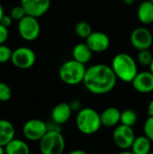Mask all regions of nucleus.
<instances>
[{
    "label": "nucleus",
    "instance_id": "c9c22d12",
    "mask_svg": "<svg viewBox=\"0 0 153 154\" xmlns=\"http://www.w3.org/2000/svg\"><path fill=\"white\" fill-rule=\"evenodd\" d=\"M0 154H5V147H3V146H1V145H0Z\"/></svg>",
    "mask_w": 153,
    "mask_h": 154
},
{
    "label": "nucleus",
    "instance_id": "bb28decb",
    "mask_svg": "<svg viewBox=\"0 0 153 154\" xmlns=\"http://www.w3.org/2000/svg\"><path fill=\"white\" fill-rule=\"evenodd\" d=\"M144 134L153 143V117L149 116L143 125Z\"/></svg>",
    "mask_w": 153,
    "mask_h": 154
},
{
    "label": "nucleus",
    "instance_id": "f03ea898",
    "mask_svg": "<svg viewBox=\"0 0 153 154\" xmlns=\"http://www.w3.org/2000/svg\"><path fill=\"white\" fill-rule=\"evenodd\" d=\"M111 68L113 69L117 79L126 83H132L138 74V66L136 60L128 53H118L113 60Z\"/></svg>",
    "mask_w": 153,
    "mask_h": 154
},
{
    "label": "nucleus",
    "instance_id": "7ed1b4c3",
    "mask_svg": "<svg viewBox=\"0 0 153 154\" xmlns=\"http://www.w3.org/2000/svg\"><path fill=\"white\" fill-rule=\"evenodd\" d=\"M76 125L81 134L92 135L97 133L102 126L100 114L90 107L82 108L77 114Z\"/></svg>",
    "mask_w": 153,
    "mask_h": 154
},
{
    "label": "nucleus",
    "instance_id": "aec40b11",
    "mask_svg": "<svg viewBox=\"0 0 153 154\" xmlns=\"http://www.w3.org/2000/svg\"><path fill=\"white\" fill-rule=\"evenodd\" d=\"M5 154H30V148L26 142L21 139H13L5 146Z\"/></svg>",
    "mask_w": 153,
    "mask_h": 154
},
{
    "label": "nucleus",
    "instance_id": "e433bc0d",
    "mask_svg": "<svg viewBox=\"0 0 153 154\" xmlns=\"http://www.w3.org/2000/svg\"><path fill=\"white\" fill-rule=\"evenodd\" d=\"M150 71L153 74V60H152V62L151 63V65H150Z\"/></svg>",
    "mask_w": 153,
    "mask_h": 154
},
{
    "label": "nucleus",
    "instance_id": "473e14b6",
    "mask_svg": "<svg viewBox=\"0 0 153 154\" xmlns=\"http://www.w3.org/2000/svg\"><path fill=\"white\" fill-rule=\"evenodd\" d=\"M4 14H5V13H4V8H3L2 5L0 4V22H1V19H2V17L4 16Z\"/></svg>",
    "mask_w": 153,
    "mask_h": 154
},
{
    "label": "nucleus",
    "instance_id": "cd10ccee",
    "mask_svg": "<svg viewBox=\"0 0 153 154\" xmlns=\"http://www.w3.org/2000/svg\"><path fill=\"white\" fill-rule=\"evenodd\" d=\"M8 36H9L8 28L0 23V45L5 44V42L8 39Z\"/></svg>",
    "mask_w": 153,
    "mask_h": 154
},
{
    "label": "nucleus",
    "instance_id": "39448f33",
    "mask_svg": "<svg viewBox=\"0 0 153 154\" xmlns=\"http://www.w3.org/2000/svg\"><path fill=\"white\" fill-rule=\"evenodd\" d=\"M39 147L41 154H62L66 141L61 132L48 131L39 142Z\"/></svg>",
    "mask_w": 153,
    "mask_h": 154
},
{
    "label": "nucleus",
    "instance_id": "7c9ffc66",
    "mask_svg": "<svg viewBox=\"0 0 153 154\" xmlns=\"http://www.w3.org/2000/svg\"><path fill=\"white\" fill-rule=\"evenodd\" d=\"M147 112H148L149 116H151V117H153V99L152 100H151V102H150V103H149V105H148Z\"/></svg>",
    "mask_w": 153,
    "mask_h": 154
},
{
    "label": "nucleus",
    "instance_id": "c756f323",
    "mask_svg": "<svg viewBox=\"0 0 153 154\" xmlns=\"http://www.w3.org/2000/svg\"><path fill=\"white\" fill-rule=\"evenodd\" d=\"M12 23H13V18L11 17L10 14H4V16L2 17L1 22H0L1 24H3L4 26H5L7 28L12 24Z\"/></svg>",
    "mask_w": 153,
    "mask_h": 154
},
{
    "label": "nucleus",
    "instance_id": "f8f14e48",
    "mask_svg": "<svg viewBox=\"0 0 153 154\" xmlns=\"http://www.w3.org/2000/svg\"><path fill=\"white\" fill-rule=\"evenodd\" d=\"M86 43L95 53H101L107 51L110 46L108 35L103 32H93L87 39Z\"/></svg>",
    "mask_w": 153,
    "mask_h": 154
},
{
    "label": "nucleus",
    "instance_id": "a878e982",
    "mask_svg": "<svg viewBox=\"0 0 153 154\" xmlns=\"http://www.w3.org/2000/svg\"><path fill=\"white\" fill-rule=\"evenodd\" d=\"M13 51L5 44L0 45V63H5L11 60Z\"/></svg>",
    "mask_w": 153,
    "mask_h": 154
},
{
    "label": "nucleus",
    "instance_id": "2eb2a0df",
    "mask_svg": "<svg viewBox=\"0 0 153 154\" xmlns=\"http://www.w3.org/2000/svg\"><path fill=\"white\" fill-rule=\"evenodd\" d=\"M102 126L106 128L116 127L121 122V111L114 106L106 108L100 114Z\"/></svg>",
    "mask_w": 153,
    "mask_h": 154
},
{
    "label": "nucleus",
    "instance_id": "4be33fe9",
    "mask_svg": "<svg viewBox=\"0 0 153 154\" xmlns=\"http://www.w3.org/2000/svg\"><path fill=\"white\" fill-rule=\"evenodd\" d=\"M75 32L79 38L87 39L93 32V31H92L91 25L88 23H87L85 21H81V22H78L76 24Z\"/></svg>",
    "mask_w": 153,
    "mask_h": 154
},
{
    "label": "nucleus",
    "instance_id": "9b49d317",
    "mask_svg": "<svg viewBox=\"0 0 153 154\" xmlns=\"http://www.w3.org/2000/svg\"><path fill=\"white\" fill-rule=\"evenodd\" d=\"M27 15L39 18L45 14L50 7V0H21L20 4Z\"/></svg>",
    "mask_w": 153,
    "mask_h": 154
},
{
    "label": "nucleus",
    "instance_id": "20e7f679",
    "mask_svg": "<svg viewBox=\"0 0 153 154\" xmlns=\"http://www.w3.org/2000/svg\"><path fill=\"white\" fill-rule=\"evenodd\" d=\"M86 71L87 68L85 64L75 60H70L60 66L59 76L63 83L69 86H76L83 83Z\"/></svg>",
    "mask_w": 153,
    "mask_h": 154
},
{
    "label": "nucleus",
    "instance_id": "ddd939ff",
    "mask_svg": "<svg viewBox=\"0 0 153 154\" xmlns=\"http://www.w3.org/2000/svg\"><path fill=\"white\" fill-rule=\"evenodd\" d=\"M133 88L142 94H148L153 91V74L149 71H141L132 81Z\"/></svg>",
    "mask_w": 153,
    "mask_h": 154
},
{
    "label": "nucleus",
    "instance_id": "9d476101",
    "mask_svg": "<svg viewBox=\"0 0 153 154\" xmlns=\"http://www.w3.org/2000/svg\"><path fill=\"white\" fill-rule=\"evenodd\" d=\"M130 41L133 48L138 51L148 50L153 43V35L151 32L145 27L135 28L130 36Z\"/></svg>",
    "mask_w": 153,
    "mask_h": 154
},
{
    "label": "nucleus",
    "instance_id": "a211bd4d",
    "mask_svg": "<svg viewBox=\"0 0 153 154\" xmlns=\"http://www.w3.org/2000/svg\"><path fill=\"white\" fill-rule=\"evenodd\" d=\"M93 51L90 50V48L87 46V43H78L74 46L72 50V56L73 60L83 63L87 64L90 61L92 58Z\"/></svg>",
    "mask_w": 153,
    "mask_h": 154
},
{
    "label": "nucleus",
    "instance_id": "f3484780",
    "mask_svg": "<svg viewBox=\"0 0 153 154\" xmlns=\"http://www.w3.org/2000/svg\"><path fill=\"white\" fill-rule=\"evenodd\" d=\"M137 16L139 21L147 25L153 23V3L150 0L142 2L137 10Z\"/></svg>",
    "mask_w": 153,
    "mask_h": 154
},
{
    "label": "nucleus",
    "instance_id": "412c9836",
    "mask_svg": "<svg viewBox=\"0 0 153 154\" xmlns=\"http://www.w3.org/2000/svg\"><path fill=\"white\" fill-rule=\"evenodd\" d=\"M138 120V115L133 109H126L121 112V125L133 127Z\"/></svg>",
    "mask_w": 153,
    "mask_h": 154
},
{
    "label": "nucleus",
    "instance_id": "6ab92c4d",
    "mask_svg": "<svg viewBox=\"0 0 153 154\" xmlns=\"http://www.w3.org/2000/svg\"><path fill=\"white\" fill-rule=\"evenodd\" d=\"M151 143L145 134L135 137L131 147L132 152L134 154H150L151 152Z\"/></svg>",
    "mask_w": 153,
    "mask_h": 154
},
{
    "label": "nucleus",
    "instance_id": "393cba45",
    "mask_svg": "<svg viewBox=\"0 0 153 154\" xmlns=\"http://www.w3.org/2000/svg\"><path fill=\"white\" fill-rule=\"evenodd\" d=\"M10 15H11V17L13 18V20L18 21V22H19L20 20H22V19H23L25 15H27V14H26V13H25L23 7L21 5H19L14 6V7L11 9V11H10Z\"/></svg>",
    "mask_w": 153,
    "mask_h": 154
},
{
    "label": "nucleus",
    "instance_id": "0eeeda50",
    "mask_svg": "<svg viewBox=\"0 0 153 154\" xmlns=\"http://www.w3.org/2000/svg\"><path fill=\"white\" fill-rule=\"evenodd\" d=\"M24 138L31 142H40L48 132L47 124L37 118L26 121L22 129Z\"/></svg>",
    "mask_w": 153,
    "mask_h": 154
},
{
    "label": "nucleus",
    "instance_id": "1a4fd4ad",
    "mask_svg": "<svg viewBox=\"0 0 153 154\" xmlns=\"http://www.w3.org/2000/svg\"><path fill=\"white\" fill-rule=\"evenodd\" d=\"M134 139V131L131 126L118 125L113 132V141L122 151L131 149Z\"/></svg>",
    "mask_w": 153,
    "mask_h": 154
},
{
    "label": "nucleus",
    "instance_id": "5701e85b",
    "mask_svg": "<svg viewBox=\"0 0 153 154\" xmlns=\"http://www.w3.org/2000/svg\"><path fill=\"white\" fill-rule=\"evenodd\" d=\"M152 60L153 53L150 51V49L139 51V52L137 54V61L139 64H141L142 66L150 67L151 63L152 62Z\"/></svg>",
    "mask_w": 153,
    "mask_h": 154
},
{
    "label": "nucleus",
    "instance_id": "c85d7f7f",
    "mask_svg": "<svg viewBox=\"0 0 153 154\" xmlns=\"http://www.w3.org/2000/svg\"><path fill=\"white\" fill-rule=\"evenodd\" d=\"M69 104L70 108H71V110H72L73 112H78V111H80V110L82 109V108H81V106H82L81 102H80L78 99H73V100H71Z\"/></svg>",
    "mask_w": 153,
    "mask_h": 154
},
{
    "label": "nucleus",
    "instance_id": "58836bf2",
    "mask_svg": "<svg viewBox=\"0 0 153 154\" xmlns=\"http://www.w3.org/2000/svg\"><path fill=\"white\" fill-rule=\"evenodd\" d=\"M150 154H153V152H151V153Z\"/></svg>",
    "mask_w": 153,
    "mask_h": 154
},
{
    "label": "nucleus",
    "instance_id": "f257e3e1",
    "mask_svg": "<svg viewBox=\"0 0 153 154\" xmlns=\"http://www.w3.org/2000/svg\"><path fill=\"white\" fill-rule=\"evenodd\" d=\"M117 82V78L106 64H96L87 69L83 84L92 94L105 95L111 92Z\"/></svg>",
    "mask_w": 153,
    "mask_h": 154
},
{
    "label": "nucleus",
    "instance_id": "f704fd0d",
    "mask_svg": "<svg viewBox=\"0 0 153 154\" xmlns=\"http://www.w3.org/2000/svg\"><path fill=\"white\" fill-rule=\"evenodd\" d=\"M117 154H134L132 151H129V150H124V151H122L121 152Z\"/></svg>",
    "mask_w": 153,
    "mask_h": 154
},
{
    "label": "nucleus",
    "instance_id": "b1692460",
    "mask_svg": "<svg viewBox=\"0 0 153 154\" xmlns=\"http://www.w3.org/2000/svg\"><path fill=\"white\" fill-rule=\"evenodd\" d=\"M12 97V89L11 88L4 82H0V101L7 102Z\"/></svg>",
    "mask_w": 153,
    "mask_h": 154
},
{
    "label": "nucleus",
    "instance_id": "72a5a7b5",
    "mask_svg": "<svg viewBox=\"0 0 153 154\" xmlns=\"http://www.w3.org/2000/svg\"><path fill=\"white\" fill-rule=\"evenodd\" d=\"M134 2H135V0H124V3L125 5H133Z\"/></svg>",
    "mask_w": 153,
    "mask_h": 154
},
{
    "label": "nucleus",
    "instance_id": "2f4dec72",
    "mask_svg": "<svg viewBox=\"0 0 153 154\" xmlns=\"http://www.w3.org/2000/svg\"><path fill=\"white\" fill-rule=\"evenodd\" d=\"M68 154H88L85 151L83 150H79V149H77V150H73L71 152H69Z\"/></svg>",
    "mask_w": 153,
    "mask_h": 154
},
{
    "label": "nucleus",
    "instance_id": "6e6552de",
    "mask_svg": "<svg viewBox=\"0 0 153 154\" xmlns=\"http://www.w3.org/2000/svg\"><path fill=\"white\" fill-rule=\"evenodd\" d=\"M36 61L35 52L29 47H19L13 51L11 62L20 69L32 68Z\"/></svg>",
    "mask_w": 153,
    "mask_h": 154
},
{
    "label": "nucleus",
    "instance_id": "4c0bfd02",
    "mask_svg": "<svg viewBox=\"0 0 153 154\" xmlns=\"http://www.w3.org/2000/svg\"><path fill=\"white\" fill-rule=\"evenodd\" d=\"M69 1H76V0H69Z\"/></svg>",
    "mask_w": 153,
    "mask_h": 154
},
{
    "label": "nucleus",
    "instance_id": "dca6fc26",
    "mask_svg": "<svg viewBox=\"0 0 153 154\" xmlns=\"http://www.w3.org/2000/svg\"><path fill=\"white\" fill-rule=\"evenodd\" d=\"M14 138L15 129L14 125L6 119H0V145L5 147Z\"/></svg>",
    "mask_w": 153,
    "mask_h": 154
},
{
    "label": "nucleus",
    "instance_id": "ea45409f",
    "mask_svg": "<svg viewBox=\"0 0 153 154\" xmlns=\"http://www.w3.org/2000/svg\"><path fill=\"white\" fill-rule=\"evenodd\" d=\"M150 1H151V2H152V3H153V0H150Z\"/></svg>",
    "mask_w": 153,
    "mask_h": 154
},
{
    "label": "nucleus",
    "instance_id": "423d86ee",
    "mask_svg": "<svg viewBox=\"0 0 153 154\" xmlns=\"http://www.w3.org/2000/svg\"><path fill=\"white\" fill-rule=\"evenodd\" d=\"M18 32L24 41L32 42L36 40L41 33V25L38 18L25 15L18 22Z\"/></svg>",
    "mask_w": 153,
    "mask_h": 154
},
{
    "label": "nucleus",
    "instance_id": "4468645a",
    "mask_svg": "<svg viewBox=\"0 0 153 154\" xmlns=\"http://www.w3.org/2000/svg\"><path fill=\"white\" fill-rule=\"evenodd\" d=\"M72 112L73 111L71 110L69 103H65V102L60 103L56 105L51 110L50 113L51 121L60 125H64L70 119Z\"/></svg>",
    "mask_w": 153,
    "mask_h": 154
}]
</instances>
